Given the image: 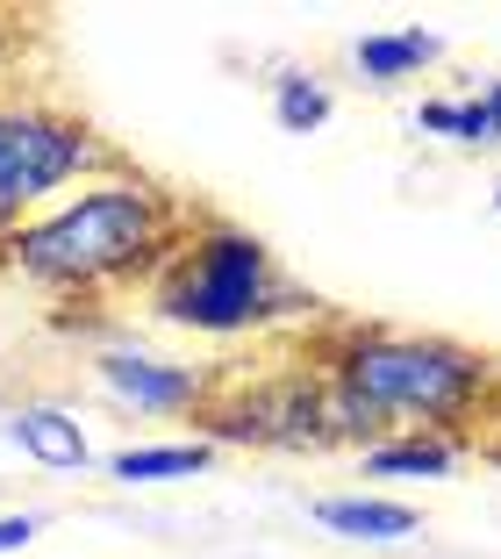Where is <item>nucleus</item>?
Returning a JSON list of instances; mask_svg holds the SVG:
<instances>
[{"label": "nucleus", "instance_id": "0eeeda50", "mask_svg": "<svg viewBox=\"0 0 501 559\" xmlns=\"http://www.w3.org/2000/svg\"><path fill=\"white\" fill-rule=\"evenodd\" d=\"M8 444H15L22 460H36L44 474H80V466H94V438H86V424L65 402H22V409L8 416Z\"/></svg>", "mask_w": 501, "mask_h": 559}, {"label": "nucleus", "instance_id": "f8f14e48", "mask_svg": "<svg viewBox=\"0 0 501 559\" xmlns=\"http://www.w3.org/2000/svg\"><path fill=\"white\" fill-rule=\"evenodd\" d=\"M452 466H458V444L437 438V430H402V438H387V444L366 452L372 480H444Z\"/></svg>", "mask_w": 501, "mask_h": 559}, {"label": "nucleus", "instance_id": "dca6fc26", "mask_svg": "<svg viewBox=\"0 0 501 559\" xmlns=\"http://www.w3.org/2000/svg\"><path fill=\"white\" fill-rule=\"evenodd\" d=\"M494 209H501V187H494Z\"/></svg>", "mask_w": 501, "mask_h": 559}, {"label": "nucleus", "instance_id": "f03ea898", "mask_svg": "<svg viewBox=\"0 0 501 559\" xmlns=\"http://www.w3.org/2000/svg\"><path fill=\"white\" fill-rule=\"evenodd\" d=\"M151 316L194 337H265L279 323H301L315 301L279 273V259L251 230L223 223V215H194L179 251L158 265L144 287Z\"/></svg>", "mask_w": 501, "mask_h": 559}, {"label": "nucleus", "instance_id": "7ed1b4c3", "mask_svg": "<svg viewBox=\"0 0 501 559\" xmlns=\"http://www.w3.org/2000/svg\"><path fill=\"white\" fill-rule=\"evenodd\" d=\"M323 373L330 388L358 395L380 424L402 430H458L494 388V366L480 352L452 345V337H416V330H366L344 323L323 345Z\"/></svg>", "mask_w": 501, "mask_h": 559}, {"label": "nucleus", "instance_id": "2eb2a0df", "mask_svg": "<svg viewBox=\"0 0 501 559\" xmlns=\"http://www.w3.org/2000/svg\"><path fill=\"white\" fill-rule=\"evenodd\" d=\"M0 58H8V29H0Z\"/></svg>", "mask_w": 501, "mask_h": 559}, {"label": "nucleus", "instance_id": "20e7f679", "mask_svg": "<svg viewBox=\"0 0 501 559\" xmlns=\"http://www.w3.org/2000/svg\"><path fill=\"white\" fill-rule=\"evenodd\" d=\"M122 165L72 108H50L29 94H0V230H15L50 201H65L94 173Z\"/></svg>", "mask_w": 501, "mask_h": 559}, {"label": "nucleus", "instance_id": "ddd939ff", "mask_svg": "<svg viewBox=\"0 0 501 559\" xmlns=\"http://www.w3.org/2000/svg\"><path fill=\"white\" fill-rule=\"evenodd\" d=\"M330 108H337V100H330V86L315 80V72H279V80H273V122H279L287 136L323 130Z\"/></svg>", "mask_w": 501, "mask_h": 559}, {"label": "nucleus", "instance_id": "9d476101", "mask_svg": "<svg viewBox=\"0 0 501 559\" xmlns=\"http://www.w3.org/2000/svg\"><path fill=\"white\" fill-rule=\"evenodd\" d=\"M437 58H444V36H430V29H380V36H358V50H351V66L372 86H402L408 72L437 66Z\"/></svg>", "mask_w": 501, "mask_h": 559}, {"label": "nucleus", "instance_id": "9b49d317", "mask_svg": "<svg viewBox=\"0 0 501 559\" xmlns=\"http://www.w3.org/2000/svg\"><path fill=\"white\" fill-rule=\"evenodd\" d=\"M208 460H215V444H208V438H179V444H122V452H108V474L122 480V488H151V480H194Z\"/></svg>", "mask_w": 501, "mask_h": 559}, {"label": "nucleus", "instance_id": "39448f33", "mask_svg": "<svg viewBox=\"0 0 501 559\" xmlns=\"http://www.w3.org/2000/svg\"><path fill=\"white\" fill-rule=\"evenodd\" d=\"M208 444H265V452H315L330 444V373L323 366H279V373H215Z\"/></svg>", "mask_w": 501, "mask_h": 559}, {"label": "nucleus", "instance_id": "4468645a", "mask_svg": "<svg viewBox=\"0 0 501 559\" xmlns=\"http://www.w3.org/2000/svg\"><path fill=\"white\" fill-rule=\"evenodd\" d=\"M36 531H44V516H29V510H22V516H0V559L22 552V545H29Z\"/></svg>", "mask_w": 501, "mask_h": 559}, {"label": "nucleus", "instance_id": "1a4fd4ad", "mask_svg": "<svg viewBox=\"0 0 501 559\" xmlns=\"http://www.w3.org/2000/svg\"><path fill=\"white\" fill-rule=\"evenodd\" d=\"M416 130L422 136H452V144H466V151L501 144V80H487L480 94H466V100H422Z\"/></svg>", "mask_w": 501, "mask_h": 559}, {"label": "nucleus", "instance_id": "423d86ee", "mask_svg": "<svg viewBox=\"0 0 501 559\" xmlns=\"http://www.w3.org/2000/svg\"><path fill=\"white\" fill-rule=\"evenodd\" d=\"M94 380L108 402H122L136 416H201L215 395L208 366H179V359H158V352H136V345L94 352Z\"/></svg>", "mask_w": 501, "mask_h": 559}, {"label": "nucleus", "instance_id": "6e6552de", "mask_svg": "<svg viewBox=\"0 0 501 559\" xmlns=\"http://www.w3.org/2000/svg\"><path fill=\"white\" fill-rule=\"evenodd\" d=\"M315 524L337 531V538H358V545H402V538H416L422 516L408 502H387V495H323Z\"/></svg>", "mask_w": 501, "mask_h": 559}, {"label": "nucleus", "instance_id": "f3484780", "mask_svg": "<svg viewBox=\"0 0 501 559\" xmlns=\"http://www.w3.org/2000/svg\"><path fill=\"white\" fill-rule=\"evenodd\" d=\"M0 237H8V230H0Z\"/></svg>", "mask_w": 501, "mask_h": 559}, {"label": "nucleus", "instance_id": "f257e3e1", "mask_svg": "<svg viewBox=\"0 0 501 559\" xmlns=\"http://www.w3.org/2000/svg\"><path fill=\"white\" fill-rule=\"evenodd\" d=\"M194 215L179 209L158 180L108 165L44 215L15 223L0 237V273L58 301H115L158 280V265L179 251Z\"/></svg>", "mask_w": 501, "mask_h": 559}]
</instances>
